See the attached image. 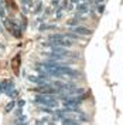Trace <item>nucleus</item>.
<instances>
[{"label": "nucleus", "mask_w": 123, "mask_h": 125, "mask_svg": "<svg viewBox=\"0 0 123 125\" xmlns=\"http://www.w3.org/2000/svg\"><path fill=\"white\" fill-rule=\"evenodd\" d=\"M82 100L78 97H68L67 100H64V107H81Z\"/></svg>", "instance_id": "nucleus-4"}, {"label": "nucleus", "mask_w": 123, "mask_h": 125, "mask_svg": "<svg viewBox=\"0 0 123 125\" xmlns=\"http://www.w3.org/2000/svg\"><path fill=\"white\" fill-rule=\"evenodd\" d=\"M68 1H71V3H79L81 0H68Z\"/></svg>", "instance_id": "nucleus-19"}, {"label": "nucleus", "mask_w": 123, "mask_h": 125, "mask_svg": "<svg viewBox=\"0 0 123 125\" xmlns=\"http://www.w3.org/2000/svg\"><path fill=\"white\" fill-rule=\"evenodd\" d=\"M62 125H79V122H78L77 119H74V118H64L62 119Z\"/></svg>", "instance_id": "nucleus-10"}, {"label": "nucleus", "mask_w": 123, "mask_h": 125, "mask_svg": "<svg viewBox=\"0 0 123 125\" xmlns=\"http://www.w3.org/2000/svg\"><path fill=\"white\" fill-rule=\"evenodd\" d=\"M71 31L75 33V34H78V36H91V34H92V30L86 29L84 26H75V27L71 29Z\"/></svg>", "instance_id": "nucleus-5"}, {"label": "nucleus", "mask_w": 123, "mask_h": 125, "mask_svg": "<svg viewBox=\"0 0 123 125\" xmlns=\"http://www.w3.org/2000/svg\"><path fill=\"white\" fill-rule=\"evenodd\" d=\"M40 111L41 112H45V114H54V111H53V108H48V107H40Z\"/></svg>", "instance_id": "nucleus-13"}, {"label": "nucleus", "mask_w": 123, "mask_h": 125, "mask_svg": "<svg viewBox=\"0 0 123 125\" xmlns=\"http://www.w3.org/2000/svg\"><path fill=\"white\" fill-rule=\"evenodd\" d=\"M105 0H93V3H96V4H100V3H103Z\"/></svg>", "instance_id": "nucleus-17"}, {"label": "nucleus", "mask_w": 123, "mask_h": 125, "mask_svg": "<svg viewBox=\"0 0 123 125\" xmlns=\"http://www.w3.org/2000/svg\"><path fill=\"white\" fill-rule=\"evenodd\" d=\"M88 10H89V4H88V3H81V4H78L77 6V11L78 13H81V14L88 13Z\"/></svg>", "instance_id": "nucleus-9"}, {"label": "nucleus", "mask_w": 123, "mask_h": 125, "mask_svg": "<svg viewBox=\"0 0 123 125\" xmlns=\"http://www.w3.org/2000/svg\"><path fill=\"white\" fill-rule=\"evenodd\" d=\"M14 105H16V102H14V101L9 102V104H7V107H6V112H9V111H11V109L14 108Z\"/></svg>", "instance_id": "nucleus-15"}, {"label": "nucleus", "mask_w": 123, "mask_h": 125, "mask_svg": "<svg viewBox=\"0 0 123 125\" xmlns=\"http://www.w3.org/2000/svg\"><path fill=\"white\" fill-rule=\"evenodd\" d=\"M64 36H65V39H68V40H79V37H81V36H78V34L72 33V31H68V33H65Z\"/></svg>", "instance_id": "nucleus-11"}, {"label": "nucleus", "mask_w": 123, "mask_h": 125, "mask_svg": "<svg viewBox=\"0 0 123 125\" xmlns=\"http://www.w3.org/2000/svg\"><path fill=\"white\" fill-rule=\"evenodd\" d=\"M23 1H26V4H31V0H23Z\"/></svg>", "instance_id": "nucleus-20"}, {"label": "nucleus", "mask_w": 123, "mask_h": 125, "mask_svg": "<svg viewBox=\"0 0 123 125\" xmlns=\"http://www.w3.org/2000/svg\"><path fill=\"white\" fill-rule=\"evenodd\" d=\"M20 62H21V60H20V54H17L13 58V61H11V67H13V71H14L16 74H18V68H20Z\"/></svg>", "instance_id": "nucleus-8"}, {"label": "nucleus", "mask_w": 123, "mask_h": 125, "mask_svg": "<svg viewBox=\"0 0 123 125\" xmlns=\"http://www.w3.org/2000/svg\"><path fill=\"white\" fill-rule=\"evenodd\" d=\"M45 55L50 57L51 60H57V61H62L64 58H68V57H78L77 53H72V51H69L67 48H62V47L51 48V51H47Z\"/></svg>", "instance_id": "nucleus-2"}, {"label": "nucleus", "mask_w": 123, "mask_h": 125, "mask_svg": "<svg viewBox=\"0 0 123 125\" xmlns=\"http://www.w3.org/2000/svg\"><path fill=\"white\" fill-rule=\"evenodd\" d=\"M28 80H30L31 83L37 84V85H44V84H47V80L41 78L40 75H30V77H28Z\"/></svg>", "instance_id": "nucleus-7"}, {"label": "nucleus", "mask_w": 123, "mask_h": 125, "mask_svg": "<svg viewBox=\"0 0 123 125\" xmlns=\"http://www.w3.org/2000/svg\"><path fill=\"white\" fill-rule=\"evenodd\" d=\"M6 24H7V29L10 30V33H11L14 37L20 39V36H21V31L17 29V24H16V23H11V21H6Z\"/></svg>", "instance_id": "nucleus-6"}, {"label": "nucleus", "mask_w": 123, "mask_h": 125, "mask_svg": "<svg viewBox=\"0 0 123 125\" xmlns=\"http://www.w3.org/2000/svg\"><path fill=\"white\" fill-rule=\"evenodd\" d=\"M79 121H81V122H88V121H89V118H88V115H86V114H84V112H79Z\"/></svg>", "instance_id": "nucleus-12"}, {"label": "nucleus", "mask_w": 123, "mask_h": 125, "mask_svg": "<svg viewBox=\"0 0 123 125\" xmlns=\"http://www.w3.org/2000/svg\"><path fill=\"white\" fill-rule=\"evenodd\" d=\"M34 102L40 104L43 107H48V108H57L58 107V101L54 95H44V94H40L34 97Z\"/></svg>", "instance_id": "nucleus-3"}, {"label": "nucleus", "mask_w": 123, "mask_h": 125, "mask_svg": "<svg viewBox=\"0 0 123 125\" xmlns=\"http://www.w3.org/2000/svg\"><path fill=\"white\" fill-rule=\"evenodd\" d=\"M72 46H74V41L65 39L64 34H51L48 37V41L45 43V47H50V48H54V47L67 48V47H72Z\"/></svg>", "instance_id": "nucleus-1"}, {"label": "nucleus", "mask_w": 123, "mask_h": 125, "mask_svg": "<svg viewBox=\"0 0 123 125\" xmlns=\"http://www.w3.org/2000/svg\"><path fill=\"white\" fill-rule=\"evenodd\" d=\"M58 3H60V0H53V4H54V6H57Z\"/></svg>", "instance_id": "nucleus-18"}, {"label": "nucleus", "mask_w": 123, "mask_h": 125, "mask_svg": "<svg viewBox=\"0 0 123 125\" xmlns=\"http://www.w3.org/2000/svg\"><path fill=\"white\" fill-rule=\"evenodd\" d=\"M47 122H48V117H44V118H41V119H37L35 125H45Z\"/></svg>", "instance_id": "nucleus-14"}, {"label": "nucleus", "mask_w": 123, "mask_h": 125, "mask_svg": "<svg viewBox=\"0 0 123 125\" xmlns=\"http://www.w3.org/2000/svg\"><path fill=\"white\" fill-rule=\"evenodd\" d=\"M105 11V4H99V13H103Z\"/></svg>", "instance_id": "nucleus-16"}]
</instances>
